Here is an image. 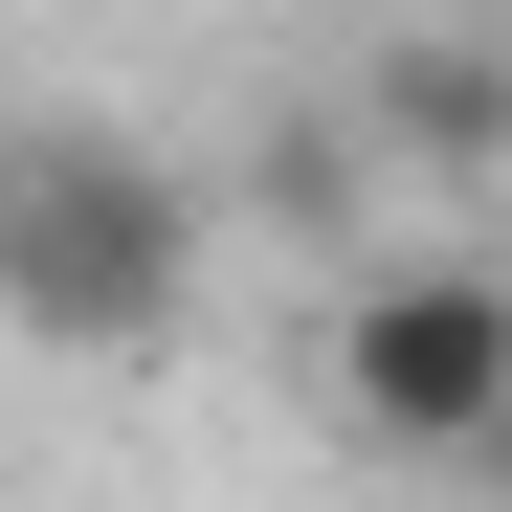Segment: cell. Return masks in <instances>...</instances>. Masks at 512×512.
I'll list each match as a JSON object with an SVG mask.
<instances>
[{
    "label": "cell",
    "mask_w": 512,
    "mask_h": 512,
    "mask_svg": "<svg viewBox=\"0 0 512 512\" xmlns=\"http://www.w3.org/2000/svg\"><path fill=\"white\" fill-rule=\"evenodd\" d=\"M0 312L45 334V357H134V334H179V179H156L134 134L45 112L0 156Z\"/></svg>",
    "instance_id": "1"
},
{
    "label": "cell",
    "mask_w": 512,
    "mask_h": 512,
    "mask_svg": "<svg viewBox=\"0 0 512 512\" xmlns=\"http://www.w3.org/2000/svg\"><path fill=\"white\" fill-rule=\"evenodd\" d=\"M379 134L468 179V156H512V67H490V45H401V67H379Z\"/></svg>",
    "instance_id": "3"
},
{
    "label": "cell",
    "mask_w": 512,
    "mask_h": 512,
    "mask_svg": "<svg viewBox=\"0 0 512 512\" xmlns=\"http://www.w3.org/2000/svg\"><path fill=\"white\" fill-rule=\"evenodd\" d=\"M334 423L401 468L512 446V268H357L334 290Z\"/></svg>",
    "instance_id": "2"
}]
</instances>
